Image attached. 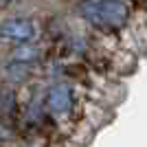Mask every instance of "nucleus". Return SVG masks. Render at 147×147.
<instances>
[{
  "label": "nucleus",
  "instance_id": "obj_1",
  "mask_svg": "<svg viewBox=\"0 0 147 147\" xmlns=\"http://www.w3.org/2000/svg\"><path fill=\"white\" fill-rule=\"evenodd\" d=\"M79 13L101 29H117L125 24L129 9L123 0H81Z\"/></svg>",
  "mask_w": 147,
  "mask_h": 147
},
{
  "label": "nucleus",
  "instance_id": "obj_3",
  "mask_svg": "<svg viewBox=\"0 0 147 147\" xmlns=\"http://www.w3.org/2000/svg\"><path fill=\"white\" fill-rule=\"evenodd\" d=\"M46 105L53 112H66L73 105V92L66 86H53L46 94Z\"/></svg>",
  "mask_w": 147,
  "mask_h": 147
},
{
  "label": "nucleus",
  "instance_id": "obj_5",
  "mask_svg": "<svg viewBox=\"0 0 147 147\" xmlns=\"http://www.w3.org/2000/svg\"><path fill=\"white\" fill-rule=\"evenodd\" d=\"M9 5V0H0V7H7Z\"/></svg>",
  "mask_w": 147,
  "mask_h": 147
},
{
  "label": "nucleus",
  "instance_id": "obj_4",
  "mask_svg": "<svg viewBox=\"0 0 147 147\" xmlns=\"http://www.w3.org/2000/svg\"><path fill=\"white\" fill-rule=\"evenodd\" d=\"M33 53H35V51H33V49H18V51H16V53H13V55H16V59L24 61V59H31V57H35V55H33Z\"/></svg>",
  "mask_w": 147,
  "mask_h": 147
},
{
  "label": "nucleus",
  "instance_id": "obj_2",
  "mask_svg": "<svg viewBox=\"0 0 147 147\" xmlns=\"http://www.w3.org/2000/svg\"><path fill=\"white\" fill-rule=\"evenodd\" d=\"M33 35H35V26L26 18H11V20H5L0 24V40H7V42L24 44Z\"/></svg>",
  "mask_w": 147,
  "mask_h": 147
}]
</instances>
